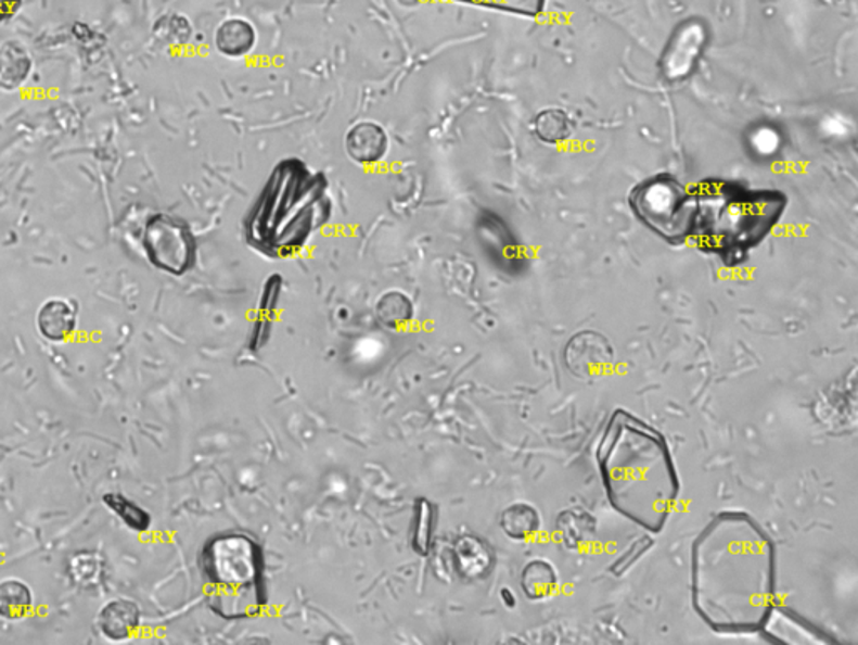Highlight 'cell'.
Wrapping results in <instances>:
<instances>
[{"label":"cell","instance_id":"cell-1","mask_svg":"<svg viewBox=\"0 0 858 645\" xmlns=\"http://www.w3.org/2000/svg\"><path fill=\"white\" fill-rule=\"evenodd\" d=\"M694 610L718 634H752L777 602V552L743 511H722L703 528L691 555Z\"/></svg>","mask_w":858,"mask_h":645},{"label":"cell","instance_id":"cell-2","mask_svg":"<svg viewBox=\"0 0 858 645\" xmlns=\"http://www.w3.org/2000/svg\"><path fill=\"white\" fill-rule=\"evenodd\" d=\"M597 460L612 508L651 533L663 530L681 490L663 434L630 412L615 410Z\"/></svg>","mask_w":858,"mask_h":645},{"label":"cell","instance_id":"cell-3","mask_svg":"<svg viewBox=\"0 0 858 645\" xmlns=\"http://www.w3.org/2000/svg\"><path fill=\"white\" fill-rule=\"evenodd\" d=\"M691 192L694 214L689 239L728 264L746 260L786 207L785 195L777 190H752L722 180H706Z\"/></svg>","mask_w":858,"mask_h":645},{"label":"cell","instance_id":"cell-4","mask_svg":"<svg viewBox=\"0 0 858 645\" xmlns=\"http://www.w3.org/2000/svg\"><path fill=\"white\" fill-rule=\"evenodd\" d=\"M322 184L324 178L310 174L298 162L277 168L252 217V244L270 257L297 253L328 212Z\"/></svg>","mask_w":858,"mask_h":645},{"label":"cell","instance_id":"cell-5","mask_svg":"<svg viewBox=\"0 0 858 645\" xmlns=\"http://www.w3.org/2000/svg\"><path fill=\"white\" fill-rule=\"evenodd\" d=\"M202 573L208 607L226 620L262 614L267 604L264 552L247 534L212 538L202 553Z\"/></svg>","mask_w":858,"mask_h":645},{"label":"cell","instance_id":"cell-6","mask_svg":"<svg viewBox=\"0 0 858 645\" xmlns=\"http://www.w3.org/2000/svg\"><path fill=\"white\" fill-rule=\"evenodd\" d=\"M629 205L636 217L664 241L679 244L691 236L693 192L670 175H654L633 187Z\"/></svg>","mask_w":858,"mask_h":645},{"label":"cell","instance_id":"cell-7","mask_svg":"<svg viewBox=\"0 0 858 645\" xmlns=\"http://www.w3.org/2000/svg\"><path fill=\"white\" fill-rule=\"evenodd\" d=\"M141 244L148 261L168 275H184L196 261L195 236L183 220L171 215H152L144 226Z\"/></svg>","mask_w":858,"mask_h":645},{"label":"cell","instance_id":"cell-8","mask_svg":"<svg viewBox=\"0 0 858 645\" xmlns=\"http://www.w3.org/2000/svg\"><path fill=\"white\" fill-rule=\"evenodd\" d=\"M706 45L707 29L701 21L689 20L682 23L670 36L661 58L664 78L670 83L688 78L700 64Z\"/></svg>","mask_w":858,"mask_h":645},{"label":"cell","instance_id":"cell-9","mask_svg":"<svg viewBox=\"0 0 858 645\" xmlns=\"http://www.w3.org/2000/svg\"><path fill=\"white\" fill-rule=\"evenodd\" d=\"M565 364L578 379H599L612 364V346L604 334L580 331L565 349Z\"/></svg>","mask_w":858,"mask_h":645},{"label":"cell","instance_id":"cell-10","mask_svg":"<svg viewBox=\"0 0 858 645\" xmlns=\"http://www.w3.org/2000/svg\"><path fill=\"white\" fill-rule=\"evenodd\" d=\"M97 629L107 642L131 641L141 629L140 605L125 597L107 600L98 612Z\"/></svg>","mask_w":858,"mask_h":645},{"label":"cell","instance_id":"cell-11","mask_svg":"<svg viewBox=\"0 0 858 645\" xmlns=\"http://www.w3.org/2000/svg\"><path fill=\"white\" fill-rule=\"evenodd\" d=\"M36 327L48 342H66L78 328V308L73 301L63 298L46 301L37 312Z\"/></svg>","mask_w":858,"mask_h":645},{"label":"cell","instance_id":"cell-12","mask_svg":"<svg viewBox=\"0 0 858 645\" xmlns=\"http://www.w3.org/2000/svg\"><path fill=\"white\" fill-rule=\"evenodd\" d=\"M458 573L466 580H482L494 570L495 557L487 542L473 534L460 536L453 546Z\"/></svg>","mask_w":858,"mask_h":645},{"label":"cell","instance_id":"cell-13","mask_svg":"<svg viewBox=\"0 0 858 645\" xmlns=\"http://www.w3.org/2000/svg\"><path fill=\"white\" fill-rule=\"evenodd\" d=\"M346 149L359 164H376L386 155V131L376 123H359L347 134Z\"/></svg>","mask_w":858,"mask_h":645},{"label":"cell","instance_id":"cell-14","mask_svg":"<svg viewBox=\"0 0 858 645\" xmlns=\"http://www.w3.org/2000/svg\"><path fill=\"white\" fill-rule=\"evenodd\" d=\"M33 71V58L23 45L8 41L0 46V89L15 91L21 88Z\"/></svg>","mask_w":858,"mask_h":645},{"label":"cell","instance_id":"cell-15","mask_svg":"<svg viewBox=\"0 0 858 645\" xmlns=\"http://www.w3.org/2000/svg\"><path fill=\"white\" fill-rule=\"evenodd\" d=\"M255 39H257V34H255L254 26L248 21L239 20V17L221 23L218 26L217 36H215L218 51L229 58H242L248 54L255 46Z\"/></svg>","mask_w":858,"mask_h":645},{"label":"cell","instance_id":"cell-16","mask_svg":"<svg viewBox=\"0 0 858 645\" xmlns=\"http://www.w3.org/2000/svg\"><path fill=\"white\" fill-rule=\"evenodd\" d=\"M33 589L18 579H5L0 582V619L8 622H21L33 612Z\"/></svg>","mask_w":858,"mask_h":645},{"label":"cell","instance_id":"cell-17","mask_svg":"<svg viewBox=\"0 0 858 645\" xmlns=\"http://www.w3.org/2000/svg\"><path fill=\"white\" fill-rule=\"evenodd\" d=\"M500 524L507 536L516 542H524L530 540L540 530V515L527 503H515L501 513Z\"/></svg>","mask_w":858,"mask_h":645},{"label":"cell","instance_id":"cell-18","mask_svg":"<svg viewBox=\"0 0 858 645\" xmlns=\"http://www.w3.org/2000/svg\"><path fill=\"white\" fill-rule=\"evenodd\" d=\"M522 589L530 600H546L556 590V571L546 560H534L522 571Z\"/></svg>","mask_w":858,"mask_h":645},{"label":"cell","instance_id":"cell-19","mask_svg":"<svg viewBox=\"0 0 858 645\" xmlns=\"http://www.w3.org/2000/svg\"><path fill=\"white\" fill-rule=\"evenodd\" d=\"M436 531V511L432 501L420 497L414 505L413 527H411V548L426 557L432 549Z\"/></svg>","mask_w":858,"mask_h":645},{"label":"cell","instance_id":"cell-20","mask_svg":"<svg viewBox=\"0 0 858 645\" xmlns=\"http://www.w3.org/2000/svg\"><path fill=\"white\" fill-rule=\"evenodd\" d=\"M104 506L110 509L126 528L133 531H146L152 527V516L148 515L141 506L121 493H106L103 496Z\"/></svg>","mask_w":858,"mask_h":645},{"label":"cell","instance_id":"cell-21","mask_svg":"<svg viewBox=\"0 0 858 645\" xmlns=\"http://www.w3.org/2000/svg\"><path fill=\"white\" fill-rule=\"evenodd\" d=\"M104 564L103 558L97 552H78L69 558L67 564V573L71 580L82 589L98 585L103 577Z\"/></svg>","mask_w":858,"mask_h":645},{"label":"cell","instance_id":"cell-22","mask_svg":"<svg viewBox=\"0 0 858 645\" xmlns=\"http://www.w3.org/2000/svg\"><path fill=\"white\" fill-rule=\"evenodd\" d=\"M571 118L564 110L549 108L535 118V134L540 140L556 146L571 135Z\"/></svg>","mask_w":858,"mask_h":645},{"label":"cell","instance_id":"cell-23","mask_svg":"<svg viewBox=\"0 0 858 645\" xmlns=\"http://www.w3.org/2000/svg\"><path fill=\"white\" fill-rule=\"evenodd\" d=\"M413 315L411 301L401 293H389L377 304V316L387 327L396 328L406 325Z\"/></svg>","mask_w":858,"mask_h":645},{"label":"cell","instance_id":"cell-24","mask_svg":"<svg viewBox=\"0 0 858 645\" xmlns=\"http://www.w3.org/2000/svg\"><path fill=\"white\" fill-rule=\"evenodd\" d=\"M765 135L767 137L763 138L761 134H756V137L753 138V143H755V149L759 150L761 153H773L778 147V137L773 130H768L765 128Z\"/></svg>","mask_w":858,"mask_h":645},{"label":"cell","instance_id":"cell-25","mask_svg":"<svg viewBox=\"0 0 858 645\" xmlns=\"http://www.w3.org/2000/svg\"><path fill=\"white\" fill-rule=\"evenodd\" d=\"M23 8V0H0V24L8 23L15 17Z\"/></svg>","mask_w":858,"mask_h":645}]
</instances>
